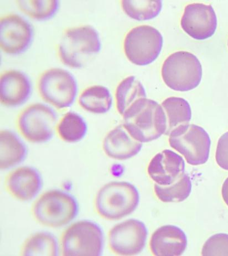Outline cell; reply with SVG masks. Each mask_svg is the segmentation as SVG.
I'll list each match as a JSON object with an SVG mask.
<instances>
[{
    "mask_svg": "<svg viewBox=\"0 0 228 256\" xmlns=\"http://www.w3.org/2000/svg\"><path fill=\"white\" fill-rule=\"evenodd\" d=\"M102 48L98 32L93 26L83 25L66 30L58 44V54L68 67L80 68L91 62Z\"/></svg>",
    "mask_w": 228,
    "mask_h": 256,
    "instance_id": "6da1fadb",
    "label": "cell"
},
{
    "mask_svg": "<svg viewBox=\"0 0 228 256\" xmlns=\"http://www.w3.org/2000/svg\"><path fill=\"white\" fill-rule=\"evenodd\" d=\"M123 116L124 126L141 142L156 140L166 132L165 114L161 105L154 100H140Z\"/></svg>",
    "mask_w": 228,
    "mask_h": 256,
    "instance_id": "7a4b0ae2",
    "label": "cell"
},
{
    "mask_svg": "<svg viewBox=\"0 0 228 256\" xmlns=\"http://www.w3.org/2000/svg\"><path fill=\"white\" fill-rule=\"evenodd\" d=\"M139 200V192L133 184L114 181L105 184L99 190L95 204L100 216L116 220L133 212Z\"/></svg>",
    "mask_w": 228,
    "mask_h": 256,
    "instance_id": "3957f363",
    "label": "cell"
},
{
    "mask_svg": "<svg viewBox=\"0 0 228 256\" xmlns=\"http://www.w3.org/2000/svg\"><path fill=\"white\" fill-rule=\"evenodd\" d=\"M79 210L77 200L71 194L59 190L46 192L33 206L36 220L47 227L61 228L75 218Z\"/></svg>",
    "mask_w": 228,
    "mask_h": 256,
    "instance_id": "277c9868",
    "label": "cell"
},
{
    "mask_svg": "<svg viewBox=\"0 0 228 256\" xmlns=\"http://www.w3.org/2000/svg\"><path fill=\"white\" fill-rule=\"evenodd\" d=\"M161 74L163 82L169 88L187 92L199 86L202 78V67L192 53L178 51L164 60Z\"/></svg>",
    "mask_w": 228,
    "mask_h": 256,
    "instance_id": "5b68a950",
    "label": "cell"
},
{
    "mask_svg": "<svg viewBox=\"0 0 228 256\" xmlns=\"http://www.w3.org/2000/svg\"><path fill=\"white\" fill-rule=\"evenodd\" d=\"M104 238L97 224L83 220L73 223L63 233L61 246L63 256H93L102 254Z\"/></svg>",
    "mask_w": 228,
    "mask_h": 256,
    "instance_id": "8992f818",
    "label": "cell"
},
{
    "mask_svg": "<svg viewBox=\"0 0 228 256\" xmlns=\"http://www.w3.org/2000/svg\"><path fill=\"white\" fill-rule=\"evenodd\" d=\"M37 84L41 98L58 109L70 108L75 102L78 92L77 80L65 69H49L41 74Z\"/></svg>",
    "mask_w": 228,
    "mask_h": 256,
    "instance_id": "52a82bcc",
    "label": "cell"
},
{
    "mask_svg": "<svg viewBox=\"0 0 228 256\" xmlns=\"http://www.w3.org/2000/svg\"><path fill=\"white\" fill-rule=\"evenodd\" d=\"M58 124L55 110L44 104H31L19 116L18 129L26 140L33 143L49 142L54 136Z\"/></svg>",
    "mask_w": 228,
    "mask_h": 256,
    "instance_id": "ba28073f",
    "label": "cell"
},
{
    "mask_svg": "<svg viewBox=\"0 0 228 256\" xmlns=\"http://www.w3.org/2000/svg\"><path fill=\"white\" fill-rule=\"evenodd\" d=\"M163 44L160 32L148 25L137 26L126 34L124 49L128 60L138 66L154 62L160 56Z\"/></svg>",
    "mask_w": 228,
    "mask_h": 256,
    "instance_id": "9c48e42d",
    "label": "cell"
},
{
    "mask_svg": "<svg viewBox=\"0 0 228 256\" xmlns=\"http://www.w3.org/2000/svg\"><path fill=\"white\" fill-rule=\"evenodd\" d=\"M169 143L190 165L203 164L209 159L210 138L202 127L189 124L180 127L169 136Z\"/></svg>",
    "mask_w": 228,
    "mask_h": 256,
    "instance_id": "30bf717a",
    "label": "cell"
},
{
    "mask_svg": "<svg viewBox=\"0 0 228 256\" xmlns=\"http://www.w3.org/2000/svg\"><path fill=\"white\" fill-rule=\"evenodd\" d=\"M147 230L142 222L131 218L116 224L109 232V244L111 252L120 256H134L144 250Z\"/></svg>",
    "mask_w": 228,
    "mask_h": 256,
    "instance_id": "8fae6325",
    "label": "cell"
},
{
    "mask_svg": "<svg viewBox=\"0 0 228 256\" xmlns=\"http://www.w3.org/2000/svg\"><path fill=\"white\" fill-rule=\"evenodd\" d=\"M33 26L23 16L10 14L0 20V46L7 54H22L28 49L34 38Z\"/></svg>",
    "mask_w": 228,
    "mask_h": 256,
    "instance_id": "7c38bea8",
    "label": "cell"
},
{
    "mask_svg": "<svg viewBox=\"0 0 228 256\" xmlns=\"http://www.w3.org/2000/svg\"><path fill=\"white\" fill-rule=\"evenodd\" d=\"M217 24L216 15L211 5L193 3L185 7L181 26L192 38L204 40L210 38L215 33Z\"/></svg>",
    "mask_w": 228,
    "mask_h": 256,
    "instance_id": "4fadbf2b",
    "label": "cell"
},
{
    "mask_svg": "<svg viewBox=\"0 0 228 256\" xmlns=\"http://www.w3.org/2000/svg\"><path fill=\"white\" fill-rule=\"evenodd\" d=\"M184 172L183 158L168 149L156 154L151 160L147 168L150 178L160 186L173 184L181 178Z\"/></svg>",
    "mask_w": 228,
    "mask_h": 256,
    "instance_id": "5bb4252c",
    "label": "cell"
},
{
    "mask_svg": "<svg viewBox=\"0 0 228 256\" xmlns=\"http://www.w3.org/2000/svg\"><path fill=\"white\" fill-rule=\"evenodd\" d=\"M31 80L24 72L10 70L0 78V100L9 108H17L25 104L32 94Z\"/></svg>",
    "mask_w": 228,
    "mask_h": 256,
    "instance_id": "9a60e30c",
    "label": "cell"
},
{
    "mask_svg": "<svg viewBox=\"0 0 228 256\" xmlns=\"http://www.w3.org/2000/svg\"><path fill=\"white\" fill-rule=\"evenodd\" d=\"M43 181L39 170L31 166L15 169L8 176L7 188L14 198L21 201L33 200L41 191Z\"/></svg>",
    "mask_w": 228,
    "mask_h": 256,
    "instance_id": "2e32d148",
    "label": "cell"
},
{
    "mask_svg": "<svg viewBox=\"0 0 228 256\" xmlns=\"http://www.w3.org/2000/svg\"><path fill=\"white\" fill-rule=\"evenodd\" d=\"M150 246L152 253L155 256H181L187 246V236L182 229L177 226H164L153 232Z\"/></svg>",
    "mask_w": 228,
    "mask_h": 256,
    "instance_id": "e0dca14e",
    "label": "cell"
},
{
    "mask_svg": "<svg viewBox=\"0 0 228 256\" xmlns=\"http://www.w3.org/2000/svg\"><path fill=\"white\" fill-rule=\"evenodd\" d=\"M142 147V142L132 137L123 124L110 130L103 142L105 154L111 158L118 160H125L136 156Z\"/></svg>",
    "mask_w": 228,
    "mask_h": 256,
    "instance_id": "ac0fdd59",
    "label": "cell"
},
{
    "mask_svg": "<svg viewBox=\"0 0 228 256\" xmlns=\"http://www.w3.org/2000/svg\"><path fill=\"white\" fill-rule=\"evenodd\" d=\"M28 156V148L17 134L5 130L0 132V168L7 170L22 163Z\"/></svg>",
    "mask_w": 228,
    "mask_h": 256,
    "instance_id": "d6986e66",
    "label": "cell"
},
{
    "mask_svg": "<svg viewBox=\"0 0 228 256\" xmlns=\"http://www.w3.org/2000/svg\"><path fill=\"white\" fill-rule=\"evenodd\" d=\"M166 119V130L164 134L169 136L178 128L188 125L192 118L191 108L184 98L170 97L161 104Z\"/></svg>",
    "mask_w": 228,
    "mask_h": 256,
    "instance_id": "ffe728a7",
    "label": "cell"
},
{
    "mask_svg": "<svg viewBox=\"0 0 228 256\" xmlns=\"http://www.w3.org/2000/svg\"><path fill=\"white\" fill-rule=\"evenodd\" d=\"M113 97L109 90L102 85H93L79 96L78 103L85 110L94 114L107 113L113 105Z\"/></svg>",
    "mask_w": 228,
    "mask_h": 256,
    "instance_id": "44dd1931",
    "label": "cell"
},
{
    "mask_svg": "<svg viewBox=\"0 0 228 256\" xmlns=\"http://www.w3.org/2000/svg\"><path fill=\"white\" fill-rule=\"evenodd\" d=\"M146 98L145 90L141 82L135 76L127 77L116 89V108L119 114L123 116L138 101Z\"/></svg>",
    "mask_w": 228,
    "mask_h": 256,
    "instance_id": "7402d4cb",
    "label": "cell"
},
{
    "mask_svg": "<svg viewBox=\"0 0 228 256\" xmlns=\"http://www.w3.org/2000/svg\"><path fill=\"white\" fill-rule=\"evenodd\" d=\"M88 131L87 122L80 114L68 112L58 122L56 132L63 141L76 143L83 140Z\"/></svg>",
    "mask_w": 228,
    "mask_h": 256,
    "instance_id": "603a6c76",
    "label": "cell"
},
{
    "mask_svg": "<svg viewBox=\"0 0 228 256\" xmlns=\"http://www.w3.org/2000/svg\"><path fill=\"white\" fill-rule=\"evenodd\" d=\"M21 253L24 256H57L58 245L57 239L50 232H37L26 240Z\"/></svg>",
    "mask_w": 228,
    "mask_h": 256,
    "instance_id": "cb8c5ba5",
    "label": "cell"
},
{
    "mask_svg": "<svg viewBox=\"0 0 228 256\" xmlns=\"http://www.w3.org/2000/svg\"><path fill=\"white\" fill-rule=\"evenodd\" d=\"M157 198L164 202H178L186 200L192 190L189 176L184 174L176 182L168 186L154 185Z\"/></svg>",
    "mask_w": 228,
    "mask_h": 256,
    "instance_id": "d4e9b609",
    "label": "cell"
},
{
    "mask_svg": "<svg viewBox=\"0 0 228 256\" xmlns=\"http://www.w3.org/2000/svg\"><path fill=\"white\" fill-rule=\"evenodd\" d=\"M124 12L131 18L137 20H147L155 18L162 8V1L129 0L121 2Z\"/></svg>",
    "mask_w": 228,
    "mask_h": 256,
    "instance_id": "484cf974",
    "label": "cell"
},
{
    "mask_svg": "<svg viewBox=\"0 0 228 256\" xmlns=\"http://www.w3.org/2000/svg\"><path fill=\"white\" fill-rule=\"evenodd\" d=\"M17 3L25 14L40 20L52 18L60 8L58 0H19Z\"/></svg>",
    "mask_w": 228,
    "mask_h": 256,
    "instance_id": "4316f807",
    "label": "cell"
},
{
    "mask_svg": "<svg viewBox=\"0 0 228 256\" xmlns=\"http://www.w3.org/2000/svg\"><path fill=\"white\" fill-rule=\"evenodd\" d=\"M202 256H228V234L219 233L210 237L203 245Z\"/></svg>",
    "mask_w": 228,
    "mask_h": 256,
    "instance_id": "83f0119b",
    "label": "cell"
},
{
    "mask_svg": "<svg viewBox=\"0 0 228 256\" xmlns=\"http://www.w3.org/2000/svg\"><path fill=\"white\" fill-rule=\"evenodd\" d=\"M215 160L220 168L228 170V132L220 136L217 144Z\"/></svg>",
    "mask_w": 228,
    "mask_h": 256,
    "instance_id": "f1b7e54d",
    "label": "cell"
},
{
    "mask_svg": "<svg viewBox=\"0 0 228 256\" xmlns=\"http://www.w3.org/2000/svg\"><path fill=\"white\" fill-rule=\"evenodd\" d=\"M221 195L222 199L228 206V178L225 180L222 186Z\"/></svg>",
    "mask_w": 228,
    "mask_h": 256,
    "instance_id": "f546056e",
    "label": "cell"
},
{
    "mask_svg": "<svg viewBox=\"0 0 228 256\" xmlns=\"http://www.w3.org/2000/svg\"><path fill=\"white\" fill-rule=\"evenodd\" d=\"M227 46H228V40H227Z\"/></svg>",
    "mask_w": 228,
    "mask_h": 256,
    "instance_id": "4dcf8cb0",
    "label": "cell"
}]
</instances>
